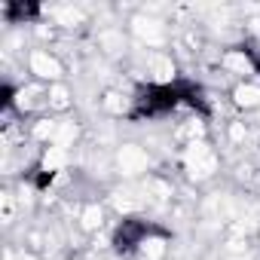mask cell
Instances as JSON below:
<instances>
[{
    "instance_id": "cell-13",
    "label": "cell",
    "mask_w": 260,
    "mask_h": 260,
    "mask_svg": "<svg viewBox=\"0 0 260 260\" xmlns=\"http://www.w3.org/2000/svg\"><path fill=\"white\" fill-rule=\"evenodd\" d=\"M49 89V95H46V107L49 110H55V113H64V110H71V89L64 86V83H52V86H46Z\"/></svg>"
},
{
    "instance_id": "cell-2",
    "label": "cell",
    "mask_w": 260,
    "mask_h": 260,
    "mask_svg": "<svg viewBox=\"0 0 260 260\" xmlns=\"http://www.w3.org/2000/svg\"><path fill=\"white\" fill-rule=\"evenodd\" d=\"M113 166L122 178L135 181V178H150V169H153V156L144 144H135V141H125L116 147L113 153Z\"/></svg>"
},
{
    "instance_id": "cell-17",
    "label": "cell",
    "mask_w": 260,
    "mask_h": 260,
    "mask_svg": "<svg viewBox=\"0 0 260 260\" xmlns=\"http://www.w3.org/2000/svg\"><path fill=\"white\" fill-rule=\"evenodd\" d=\"M13 214H16V196L4 193V223H13Z\"/></svg>"
},
{
    "instance_id": "cell-14",
    "label": "cell",
    "mask_w": 260,
    "mask_h": 260,
    "mask_svg": "<svg viewBox=\"0 0 260 260\" xmlns=\"http://www.w3.org/2000/svg\"><path fill=\"white\" fill-rule=\"evenodd\" d=\"M132 101H135V98H128V95H122V92H116V89L104 92V98H101L104 110H107V113H113V116H122V113H128Z\"/></svg>"
},
{
    "instance_id": "cell-8",
    "label": "cell",
    "mask_w": 260,
    "mask_h": 260,
    "mask_svg": "<svg viewBox=\"0 0 260 260\" xmlns=\"http://www.w3.org/2000/svg\"><path fill=\"white\" fill-rule=\"evenodd\" d=\"M110 205H113L119 214L132 217V214H138V211H144V208H147V193H144V187H132V184H125V187L113 190Z\"/></svg>"
},
{
    "instance_id": "cell-10",
    "label": "cell",
    "mask_w": 260,
    "mask_h": 260,
    "mask_svg": "<svg viewBox=\"0 0 260 260\" xmlns=\"http://www.w3.org/2000/svg\"><path fill=\"white\" fill-rule=\"evenodd\" d=\"M135 254L141 260H166V254H169V236H162L156 230H147V236L141 239V245H138Z\"/></svg>"
},
{
    "instance_id": "cell-5",
    "label": "cell",
    "mask_w": 260,
    "mask_h": 260,
    "mask_svg": "<svg viewBox=\"0 0 260 260\" xmlns=\"http://www.w3.org/2000/svg\"><path fill=\"white\" fill-rule=\"evenodd\" d=\"M220 68H223V74L239 77V80H254V74H257V61L245 46H233V49L220 52Z\"/></svg>"
},
{
    "instance_id": "cell-16",
    "label": "cell",
    "mask_w": 260,
    "mask_h": 260,
    "mask_svg": "<svg viewBox=\"0 0 260 260\" xmlns=\"http://www.w3.org/2000/svg\"><path fill=\"white\" fill-rule=\"evenodd\" d=\"M98 46H104V52H119V49H125V37H122V31H101Z\"/></svg>"
},
{
    "instance_id": "cell-6",
    "label": "cell",
    "mask_w": 260,
    "mask_h": 260,
    "mask_svg": "<svg viewBox=\"0 0 260 260\" xmlns=\"http://www.w3.org/2000/svg\"><path fill=\"white\" fill-rule=\"evenodd\" d=\"M10 107L16 110V113H31V110H40V107H46V95H49V89H43L40 83H22V86H16V89H10Z\"/></svg>"
},
{
    "instance_id": "cell-9",
    "label": "cell",
    "mask_w": 260,
    "mask_h": 260,
    "mask_svg": "<svg viewBox=\"0 0 260 260\" xmlns=\"http://www.w3.org/2000/svg\"><path fill=\"white\" fill-rule=\"evenodd\" d=\"M230 98H233V107L236 110H245V113L260 110V83L257 80H239L233 86Z\"/></svg>"
},
{
    "instance_id": "cell-7",
    "label": "cell",
    "mask_w": 260,
    "mask_h": 260,
    "mask_svg": "<svg viewBox=\"0 0 260 260\" xmlns=\"http://www.w3.org/2000/svg\"><path fill=\"white\" fill-rule=\"evenodd\" d=\"M144 64H147V80L153 86H169L178 77V64H175V58L169 52H159V49L156 52H147Z\"/></svg>"
},
{
    "instance_id": "cell-15",
    "label": "cell",
    "mask_w": 260,
    "mask_h": 260,
    "mask_svg": "<svg viewBox=\"0 0 260 260\" xmlns=\"http://www.w3.org/2000/svg\"><path fill=\"white\" fill-rule=\"evenodd\" d=\"M80 138V125L74 119H58V128H55V141L58 147H74V141Z\"/></svg>"
},
{
    "instance_id": "cell-12",
    "label": "cell",
    "mask_w": 260,
    "mask_h": 260,
    "mask_svg": "<svg viewBox=\"0 0 260 260\" xmlns=\"http://www.w3.org/2000/svg\"><path fill=\"white\" fill-rule=\"evenodd\" d=\"M46 16H52V22L58 28H80V25H86V13L80 7H52V10H46Z\"/></svg>"
},
{
    "instance_id": "cell-3",
    "label": "cell",
    "mask_w": 260,
    "mask_h": 260,
    "mask_svg": "<svg viewBox=\"0 0 260 260\" xmlns=\"http://www.w3.org/2000/svg\"><path fill=\"white\" fill-rule=\"evenodd\" d=\"M28 71L40 80V83H61V77H64V64H61V58L52 52V49H46V46H37V49H31L28 52Z\"/></svg>"
},
{
    "instance_id": "cell-4",
    "label": "cell",
    "mask_w": 260,
    "mask_h": 260,
    "mask_svg": "<svg viewBox=\"0 0 260 260\" xmlns=\"http://www.w3.org/2000/svg\"><path fill=\"white\" fill-rule=\"evenodd\" d=\"M128 28H132V34H135V40H138V43L150 46L153 52L169 40V28H166V22H162V19H156V16H147V13L132 16Z\"/></svg>"
},
{
    "instance_id": "cell-1",
    "label": "cell",
    "mask_w": 260,
    "mask_h": 260,
    "mask_svg": "<svg viewBox=\"0 0 260 260\" xmlns=\"http://www.w3.org/2000/svg\"><path fill=\"white\" fill-rule=\"evenodd\" d=\"M181 169L187 172L190 181L205 184V181H211L220 172V156H217V150L208 141H190L181 150Z\"/></svg>"
},
{
    "instance_id": "cell-11",
    "label": "cell",
    "mask_w": 260,
    "mask_h": 260,
    "mask_svg": "<svg viewBox=\"0 0 260 260\" xmlns=\"http://www.w3.org/2000/svg\"><path fill=\"white\" fill-rule=\"evenodd\" d=\"M104 217H107V211H104V205H98V202H86L83 208H80V230L83 233H98V230H104Z\"/></svg>"
}]
</instances>
